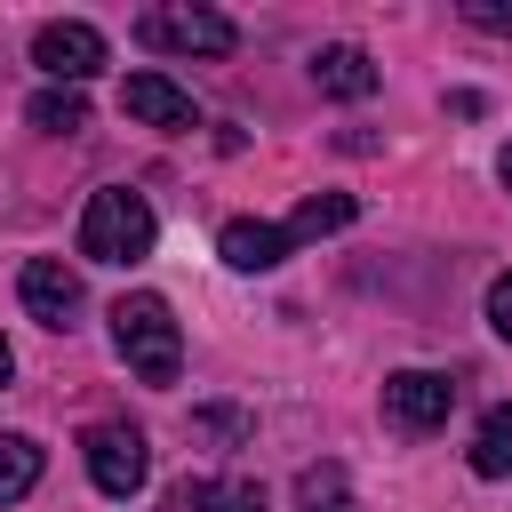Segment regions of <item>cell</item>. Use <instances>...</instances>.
<instances>
[{"instance_id":"1","label":"cell","mask_w":512,"mask_h":512,"mask_svg":"<svg viewBox=\"0 0 512 512\" xmlns=\"http://www.w3.org/2000/svg\"><path fill=\"white\" fill-rule=\"evenodd\" d=\"M152 208H144V192H128V184H104V192H88V208H80V256L88 264H144L152 256Z\"/></svg>"},{"instance_id":"2","label":"cell","mask_w":512,"mask_h":512,"mask_svg":"<svg viewBox=\"0 0 512 512\" xmlns=\"http://www.w3.org/2000/svg\"><path fill=\"white\" fill-rule=\"evenodd\" d=\"M112 344H120V360L144 376V384H176V368H184V336H176V312L160 304V296H120L112 304Z\"/></svg>"},{"instance_id":"3","label":"cell","mask_w":512,"mask_h":512,"mask_svg":"<svg viewBox=\"0 0 512 512\" xmlns=\"http://www.w3.org/2000/svg\"><path fill=\"white\" fill-rule=\"evenodd\" d=\"M136 40L144 48H168V56H232V16L216 8H192V0H168V8H144L136 16Z\"/></svg>"},{"instance_id":"4","label":"cell","mask_w":512,"mask_h":512,"mask_svg":"<svg viewBox=\"0 0 512 512\" xmlns=\"http://www.w3.org/2000/svg\"><path fill=\"white\" fill-rule=\"evenodd\" d=\"M80 456H88V480H96L112 504H128V496L152 480V448H144L136 424H88V432H80Z\"/></svg>"},{"instance_id":"5","label":"cell","mask_w":512,"mask_h":512,"mask_svg":"<svg viewBox=\"0 0 512 512\" xmlns=\"http://www.w3.org/2000/svg\"><path fill=\"white\" fill-rule=\"evenodd\" d=\"M32 64H40L48 80L80 88V80H96V72H104V32H96V24H80V16H56V24H40V32H32Z\"/></svg>"},{"instance_id":"6","label":"cell","mask_w":512,"mask_h":512,"mask_svg":"<svg viewBox=\"0 0 512 512\" xmlns=\"http://www.w3.org/2000/svg\"><path fill=\"white\" fill-rule=\"evenodd\" d=\"M448 408H456V384H448V376H432V368H400V376H384V416H392L400 432H440Z\"/></svg>"},{"instance_id":"7","label":"cell","mask_w":512,"mask_h":512,"mask_svg":"<svg viewBox=\"0 0 512 512\" xmlns=\"http://www.w3.org/2000/svg\"><path fill=\"white\" fill-rule=\"evenodd\" d=\"M16 296H24V312H32L40 328H72V320H80V272H72L64 256H32V264L16 272Z\"/></svg>"},{"instance_id":"8","label":"cell","mask_w":512,"mask_h":512,"mask_svg":"<svg viewBox=\"0 0 512 512\" xmlns=\"http://www.w3.org/2000/svg\"><path fill=\"white\" fill-rule=\"evenodd\" d=\"M120 112L144 120V128H168V136L192 128V96H184L168 72H128V80H120Z\"/></svg>"},{"instance_id":"9","label":"cell","mask_w":512,"mask_h":512,"mask_svg":"<svg viewBox=\"0 0 512 512\" xmlns=\"http://www.w3.org/2000/svg\"><path fill=\"white\" fill-rule=\"evenodd\" d=\"M216 248H224V264H232V272H272V264H288L296 232H288V224H264V216H232Z\"/></svg>"},{"instance_id":"10","label":"cell","mask_w":512,"mask_h":512,"mask_svg":"<svg viewBox=\"0 0 512 512\" xmlns=\"http://www.w3.org/2000/svg\"><path fill=\"white\" fill-rule=\"evenodd\" d=\"M312 80H320L328 96H344V104H360V96H376V80H384V72H376V56H368V48H352V40H336V48H320V56H312Z\"/></svg>"},{"instance_id":"11","label":"cell","mask_w":512,"mask_h":512,"mask_svg":"<svg viewBox=\"0 0 512 512\" xmlns=\"http://www.w3.org/2000/svg\"><path fill=\"white\" fill-rule=\"evenodd\" d=\"M24 120H32L40 136H80V128H88V96H80V88H40V96L24 104Z\"/></svg>"},{"instance_id":"12","label":"cell","mask_w":512,"mask_h":512,"mask_svg":"<svg viewBox=\"0 0 512 512\" xmlns=\"http://www.w3.org/2000/svg\"><path fill=\"white\" fill-rule=\"evenodd\" d=\"M472 472L480 480H504L512 472V408H488L480 432H472Z\"/></svg>"},{"instance_id":"13","label":"cell","mask_w":512,"mask_h":512,"mask_svg":"<svg viewBox=\"0 0 512 512\" xmlns=\"http://www.w3.org/2000/svg\"><path fill=\"white\" fill-rule=\"evenodd\" d=\"M184 512H264L256 480H184Z\"/></svg>"},{"instance_id":"14","label":"cell","mask_w":512,"mask_h":512,"mask_svg":"<svg viewBox=\"0 0 512 512\" xmlns=\"http://www.w3.org/2000/svg\"><path fill=\"white\" fill-rule=\"evenodd\" d=\"M32 488H40V440L0 432V504H16V496H32Z\"/></svg>"},{"instance_id":"15","label":"cell","mask_w":512,"mask_h":512,"mask_svg":"<svg viewBox=\"0 0 512 512\" xmlns=\"http://www.w3.org/2000/svg\"><path fill=\"white\" fill-rule=\"evenodd\" d=\"M352 216H360V208H352V192H312V200L288 216V232H296V240H320V232H344Z\"/></svg>"},{"instance_id":"16","label":"cell","mask_w":512,"mask_h":512,"mask_svg":"<svg viewBox=\"0 0 512 512\" xmlns=\"http://www.w3.org/2000/svg\"><path fill=\"white\" fill-rule=\"evenodd\" d=\"M304 512H352V496H344V464H312V472H304Z\"/></svg>"},{"instance_id":"17","label":"cell","mask_w":512,"mask_h":512,"mask_svg":"<svg viewBox=\"0 0 512 512\" xmlns=\"http://www.w3.org/2000/svg\"><path fill=\"white\" fill-rule=\"evenodd\" d=\"M192 432L232 448V440H248V416H240V408H200V416H192Z\"/></svg>"},{"instance_id":"18","label":"cell","mask_w":512,"mask_h":512,"mask_svg":"<svg viewBox=\"0 0 512 512\" xmlns=\"http://www.w3.org/2000/svg\"><path fill=\"white\" fill-rule=\"evenodd\" d=\"M464 24H480V32H512V0H464Z\"/></svg>"},{"instance_id":"19","label":"cell","mask_w":512,"mask_h":512,"mask_svg":"<svg viewBox=\"0 0 512 512\" xmlns=\"http://www.w3.org/2000/svg\"><path fill=\"white\" fill-rule=\"evenodd\" d=\"M488 328H496V336L512 344V272H504V280L488 288Z\"/></svg>"},{"instance_id":"20","label":"cell","mask_w":512,"mask_h":512,"mask_svg":"<svg viewBox=\"0 0 512 512\" xmlns=\"http://www.w3.org/2000/svg\"><path fill=\"white\" fill-rule=\"evenodd\" d=\"M496 176H504V192H512V144H504V152H496Z\"/></svg>"},{"instance_id":"21","label":"cell","mask_w":512,"mask_h":512,"mask_svg":"<svg viewBox=\"0 0 512 512\" xmlns=\"http://www.w3.org/2000/svg\"><path fill=\"white\" fill-rule=\"evenodd\" d=\"M8 376H16V352H8V336H0V384H8Z\"/></svg>"}]
</instances>
